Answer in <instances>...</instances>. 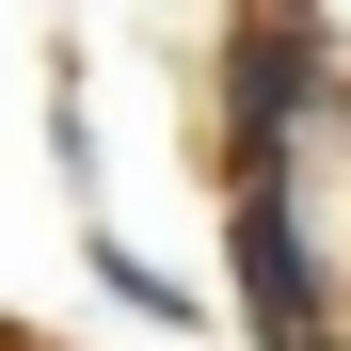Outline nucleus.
<instances>
[{
  "instance_id": "f03ea898",
  "label": "nucleus",
  "mask_w": 351,
  "mask_h": 351,
  "mask_svg": "<svg viewBox=\"0 0 351 351\" xmlns=\"http://www.w3.org/2000/svg\"><path fill=\"white\" fill-rule=\"evenodd\" d=\"M223 256H240V319H256V351H335L319 240H304V208H287V192H240V208H223Z\"/></svg>"
},
{
  "instance_id": "7ed1b4c3",
  "label": "nucleus",
  "mask_w": 351,
  "mask_h": 351,
  "mask_svg": "<svg viewBox=\"0 0 351 351\" xmlns=\"http://www.w3.org/2000/svg\"><path fill=\"white\" fill-rule=\"evenodd\" d=\"M96 271H112V304H144V319H192V287H176V271H144L128 240H96Z\"/></svg>"
},
{
  "instance_id": "20e7f679",
  "label": "nucleus",
  "mask_w": 351,
  "mask_h": 351,
  "mask_svg": "<svg viewBox=\"0 0 351 351\" xmlns=\"http://www.w3.org/2000/svg\"><path fill=\"white\" fill-rule=\"evenodd\" d=\"M16 351H32V335H16Z\"/></svg>"
},
{
  "instance_id": "f257e3e1",
  "label": "nucleus",
  "mask_w": 351,
  "mask_h": 351,
  "mask_svg": "<svg viewBox=\"0 0 351 351\" xmlns=\"http://www.w3.org/2000/svg\"><path fill=\"white\" fill-rule=\"evenodd\" d=\"M208 112H223V176H240V192H287V144H304V112H319V16L304 0H256V16L223 32Z\"/></svg>"
}]
</instances>
